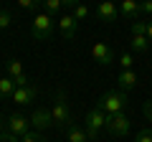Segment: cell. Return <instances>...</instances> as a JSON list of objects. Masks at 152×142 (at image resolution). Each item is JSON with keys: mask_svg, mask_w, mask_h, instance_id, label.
Wrapping results in <instances>:
<instances>
[{"mask_svg": "<svg viewBox=\"0 0 152 142\" xmlns=\"http://www.w3.org/2000/svg\"><path fill=\"white\" fill-rule=\"evenodd\" d=\"M127 104H129L127 94L119 91V89H114V91H107V94H102V97H99L96 107H99L107 117H112V114H122V112L127 109Z\"/></svg>", "mask_w": 152, "mask_h": 142, "instance_id": "1", "label": "cell"}, {"mask_svg": "<svg viewBox=\"0 0 152 142\" xmlns=\"http://www.w3.org/2000/svg\"><path fill=\"white\" fill-rule=\"evenodd\" d=\"M51 117H53V127H58V130H69L74 122H71V109H69V99H66L64 91L56 94L53 99V107H51Z\"/></svg>", "mask_w": 152, "mask_h": 142, "instance_id": "2", "label": "cell"}, {"mask_svg": "<svg viewBox=\"0 0 152 142\" xmlns=\"http://www.w3.org/2000/svg\"><path fill=\"white\" fill-rule=\"evenodd\" d=\"M86 124H84V130H86V137L89 140H99L102 137V130H107V114H104L99 107H91V109L86 112Z\"/></svg>", "mask_w": 152, "mask_h": 142, "instance_id": "3", "label": "cell"}, {"mask_svg": "<svg viewBox=\"0 0 152 142\" xmlns=\"http://www.w3.org/2000/svg\"><path fill=\"white\" fill-rule=\"evenodd\" d=\"M56 31V18L46 15V13H38L36 18L31 20V33L36 41H48Z\"/></svg>", "mask_w": 152, "mask_h": 142, "instance_id": "4", "label": "cell"}, {"mask_svg": "<svg viewBox=\"0 0 152 142\" xmlns=\"http://www.w3.org/2000/svg\"><path fill=\"white\" fill-rule=\"evenodd\" d=\"M132 130V119L127 117V112H122V114H112L107 117V132L114 137H127Z\"/></svg>", "mask_w": 152, "mask_h": 142, "instance_id": "5", "label": "cell"}, {"mask_svg": "<svg viewBox=\"0 0 152 142\" xmlns=\"http://www.w3.org/2000/svg\"><path fill=\"white\" fill-rule=\"evenodd\" d=\"M5 132H10V135H15V137H26L28 132H31V117L20 114V112L10 114L5 119Z\"/></svg>", "mask_w": 152, "mask_h": 142, "instance_id": "6", "label": "cell"}, {"mask_svg": "<svg viewBox=\"0 0 152 142\" xmlns=\"http://www.w3.org/2000/svg\"><path fill=\"white\" fill-rule=\"evenodd\" d=\"M91 59L96 61L99 66H112L114 64V51L109 48L104 41H96V43L91 46Z\"/></svg>", "mask_w": 152, "mask_h": 142, "instance_id": "7", "label": "cell"}, {"mask_svg": "<svg viewBox=\"0 0 152 142\" xmlns=\"http://www.w3.org/2000/svg\"><path fill=\"white\" fill-rule=\"evenodd\" d=\"M31 127H36V132H43V130H48V127H53L51 109H46V107L33 109V114H31Z\"/></svg>", "mask_w": 152, "mask_h": 142, "instance_id": "8", "label": "cell"}, {"mask_svg": "<svg viewBox=\"0 0 152 142\" xmlns=\"http://www.w3.org/2000/svg\"><path fill=\"white\" fill-rule=\"evenodd\" d=\"M56 26H58L61 36H64L66 41H69V38H74V36H76V31H79V23H76V18L71 15V13H64V15H58V18H56Z\"/></svg>", "mask_w": 152, "mask_h": 142, "instance_id": "9", "label": "cell"}, {"mask_svg": "<svg viewBox=\"0 0 152 142\" xmlns=\"http://www.w3.org/2000/svg\"><path fill=\"white\" fill-rule=\"evenodd\" d=\"M96 18L102 23H117L119 20V8L114 5V3H109V0H104V3L96 5Z\"/></svg>", "mask_w": 152, "mask_h": 142, "instance_id": "10", "label": "cell"}, {"mask_svg": "<svg viewBox=\"0 0 152 142\" xmlns=\"http://www.w3.org/2000/svg\"><path fill=\"white\" fill-rule=\"evenodd\" d=\"M64 5H66V10H71V15L76 18V23H84L89 15H91L89 5H84V3H76V0H66Z\"/></svg>", "mask_w": 152, "mask_h": 142, "instance_id": "11", "label": "cell"}, {"mask_svg": "<svg viewBox=\"0 0 152 142\" xmlns=\"http://www.w3.org/2000/svg\"><path fill=\"white\" fill-rule=\"evenodd\" d=\"M119 15H124L127 20H142V13H140V3H134V0H122L119 5Z\"/></svg>", "mask_w": 152, "mask_h": 142, "instance_id": "12", "label": "cell"}, {"mask_svg": "<svg viewBox=\"0 0 152 142\" xmlns=\"http://www.w3.org/2000/svg\"><path fill=\"white\" fill-rule=\"evenodd\" d=\"M33 99H36V86L15 89V94H13V104H18V107H28V104H33Z\"/></svg>", "mask_w": 152, "mask_h": 142, "instance_id": "13", "label": "cell"}, {"mask_svg": "<svg viewBox=\"0 0 152 142\" xmlns=\"http://www.w3.org/2000/svg\"><path fill=\"white\" fill-rule=\"evenodd\" d=\"M117 86H119V91H132V89L137 86V74L134 71H119V76H117Z\"/></svg>", "mask_w": 152, "mask_h": 142, "instance_id": "14", "label": "cell"}, {"mask_svg": "<svg viewBox=\"0 0 152 142\" xmlns=\"http://www.w3.org/2000/svg\"><path fill=\"white\" fill-rule=\"evenodd\" d=\"M66 142H89L86 130H84V127H79V124L74 122V124L66 130Z\"/></svg>", "mask_w": 152, "mask_h": 142, "instance_id": "15", "label": "cell"}, {"mask_svg": "<svg viewBox=\"0 0 152 142\" xmlns=\"http://www.w3.org/2000/svg\"><path fill=\"white\" fill-rule=\"evenodd\" d=\"M129 48L134 51V53H147V51H150V41H147V36H132V33H129Z\"/></svg>", "mask_w": 152, "mask_h": 142, "instance_id": "16", "label": "cell"}, {"mask_svg": "<svg viewBox=\"0 0 152 142\" xmlns=\"http://www.w3.org/2000/svg\"><path fill=\"white\" fill-rule=\"evenodd\" d=\"M15 81H13L10 76H3L0 79V99H13V94H15Z\"/></svg>", "mask_w": 152, "mask_h": 142, "instance_id": "17", "label": "cell"}, {"mask_svg": "<svg viewBox=\"0 0 152 142\" xmlns=\"http://www.w3.org/2000/svg\"><path fill=\"white\" fill-rule=\"evenodd\" d=\"M64 3H61V0H46V3H43V8H41V13H46V15H51V18H53V15H58V13L61 10H64Z\"/></svg>", "mask_w": 152, "mask_h": 142, "instance_id": "18", "label": "cell"}, {"mask_svg": "<svg viewBox=\"0 0 152 142\" xmlns=\"http://www.w3.org/2000/svg\"><path fill=\"white\" fill-rule=\"evenodd\" d=\"M8 76L15 81V79H20V76H26V71H23V66H20V61L18 59H10L8 61Z\"/></svg>", "mask_w": 152, "mask_h": 142, "instance_id": "19", "label": "cell"}, {"mask_svg": "<svg viewBox=\"0 0 152 142\" xmlns=\"http://www.w3.org/2000/svg\"><path fill=\"white\" fill-rule=\"evenodd\" d=\"M129 33L132 36H147V20H134Z\"/></svg>", "mask_w": 152, "mask_h": 142, "instance_id": "20", "label": "cell"}, {"mask_svg": "<svg viewBox=\"0 0 152 142\" xmlns=\"http://www.w3.org/2000/svg\"><path fill=\"white\" fill-rule=\"evenodd\" d=\"M18 8H20V10H38V8H43V3H36V0H18Z\"/></svg>", "mask_w": 152, "mask_h": 142, "instance_id": "21", "label": "cell"}, {"mask_svg": "<svg viewBox=\"0 0 152 142\" xmlns=\"http://www.w3.org/2000/svg\"><path fill=\"white\" fill-rule=\"evenodd\" d=\"M20 142H48V140H46V137L41 135V132H36V130H31V132H28L26 137H20Z\"/></svg>", "mask_w": 152, "mask_h": 142, "instance_id": "22", "label": "cell"}, {"mask_svg": "<svg viewBox=\"0 0 152 142\" xmlns=\"http://www.w3.org/2000/svg\"><path fill=\"white\" fill-rule=\"evenodd\" d=\"M13 23V15H10V10H5V8H0V31H5L8 26Z\"/></svg>", "mask_w": 152, "mask_h": 142, "instance_id": "23", "label": "cell"}, {"mask_svg": "<svg viewBox=\"0 0 152 142\" xmlns=\"http://www.w3.org/2000/svg\"><path fill=\"white\" fill-rule=\"evenodd\" d=\"M134 142H152V127H145L134 135Z\"/></svg>", "mask_w": 152, "mask_h": 142, "instance_id": "24", "label": "cell"}, {"mask_svg": "<svg viewBox=\"0 0 152 142\" xmlns=\"http://www.w3.org/2000/svg\"><path fill=\"white\" fill-rule=\"evenodd\" d=\"M132 64H134V56H132V53H122V56H119V66H122V71H129Z\"/></svg>", "mask_w": 152, "mask_h": 142, "instance_id": "25", "label": "cell"}, {"mask_svg": "<svg viewBox=\"0 0 152 142\" xmlns=\"http://www.w3.org/2000/svg\"><path fill=\"white\" fill-rule=\"evenodd\" d=\"M140 13H142V15H152V0H147V3H140Z\"/></svg>", "mask_w": 152, "mask_h": 142, "instance_id": "26", "label": "cell"}, {"mask_svg": "<svg viewBox=\"0 0 152 142\" xmlns=\"http://www.w3.org/2000/svg\"><path fill=\"white\" fill-rule=\"evenodd\" d=\"M142 114H145V119L152 124V102H145V107H142Z\"/></svg>", "mask_w": 152, "mask_h": 142, "instance_id": "27", "label": "cell"}, {"mask_svg": "<svg viewBox=\"0 0 152 142\" xmlns=\"http://www.w3.org/2000/svg\"><path fill=\"white\" fill-rule=\"evenodd\" d=\"M0 142H20V137L10 135V132H3V135H0Z\"/></svg>", "mask_w": 152, "mask_h": 142, "instance_id": "28", "label": "cell"}, {"mask_svg": "<svg viewBox=\"0 0 152 142\" xmlns=\"http://www.w3.org/2000/svg\"><path fill=\"white\" fill-rule=\"evenodd\" d=\"M147 38L152 41V20H147Z\"/></svg>", "mask_w": 152, "mask_h": 142, "instance_id": "29", "label": "cell"}]
</instances>
